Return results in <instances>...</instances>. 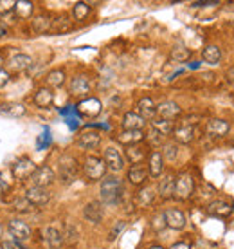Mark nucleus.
<instances>
[{
  "label": "nucleus",
  "mask_w": 234,
  "mask_h": 249,
  "mask_svg": "<svg viewBox=\"0 0 234 249\" xmlns=\"http://www.w3.org/2000/svg\"><path fill=\"white\" fill-rule=\"evenodd\" d=\"M0 249H18L13 242H2L0 244Z\"/></svg>",
  "instance_id": "47"
},
{
  "label": "nucleus",
  "mask_w": 234,
  "mask_h": 249,
  "mask_svg": "<svg viewBox=\"0 0 234 249\" xmlns=\"http://www.w3.org/2000/svg\"><path fill=\"white\" fill-rule=\"evenodd\" d=\"M148 141L151 144H160V143H162V136H160L157 130H153V128H151V132L148 134Z\"/></svg>",
  "instance_id": "44"
},
{
  "label": "nucleus",
  "mask_w": 234,
  "mask_h": 249,
  "mask_svg": "<svg viewBox=\"0 0 234 249\" xmlns=\"http://www.w3.org/2000/svg\"><path fill=\"white\" fill-rule=\"evenodd\" d=\"M72 15H74L76 20H85L88 15H90V6L86 2H78L72 9Z\"/></svg>",
  "instance_id": "39"
},
{
  "label": "nucleus",
  "mask_w": 234,
  "mask_h": 249,
  "mask_svg": "<svg viewBox=\"0 0 234 249\" xmlns=\"http://www.w3.org/2000/svg\"><path fill=\"white\" fill-rule=\"evenodd\" d=\"M151 128L153 130H157L160 134V136H169V134H173L175 132V126H173V121H166V119H153L151 121Z\"/></svg>",
  "instance_id": "32"
},
{
  "label": "nucleus",
  "mask_w": 234,
  "mask_h": 249,
  "mask_svg": "<svg viewBox=\"0 0 234 249\" xmlns=\"http://www.w3.org/2000/svg\"><path fill=\"white\" fill-rule=\"evenodd\" d=\"M195 192V181H193L191 174H180L179 177H175V193L173 197L177 200H187Z\"/></svg>",
  "instance_id": "3"
},
{
  "label": "nucleus",
  "mask_w": 234,
  "mask_h": 249,
  "mask_svg": "<svg viewBox=\"0 0 234 249\" xmlns=\"http://www.w3.org/2000/svg\"><path fill=\"white\" fill-rule=\"evenodd\" d=\"M45 81H47V85L52 89L62 87L63 83H65V72H63L62 69H54V71H50L49 74H47Z\"/></svg>",
  "instance_id": "33"
},
{
  "label": "nucleus",
  "mask_w": 234,
  "mask_h": 249,
  "mask_svg": "<svg viewBox=\"0 0 234 249\" xmlns=\"http://www.w3.org/2000/svg\"><path fill=\"white\" fill-rule=\"evenodd\" d=\"M191 58V49H187L185 45H175L171 49V60L173 62L184 63Z\"/></svg>",
  "instance_id": "35"
},
{
  "label": "nucleus",
  "mask_w": 234,
  "mask_h": 249,
  "mask_svg": "<svg viewBox=\"0 0 234 249\" xmlns=\"http://www.w3.org/2000/svg\"><path fill=\"white\" fill-rule=\"evenodd\" d=\"M63 242L68 244V246H72V244L78 242V237H80V233H78V228L74 224H67L65 226V230H63Z\"/></svg>",
  "instance_id": "37"
},
{
  "label": "nucleus",
  "mask_w": 234,
  "mask_h": 249,
  "mask_svg": "<svg viewBox=\"0 0 234 249\" xmlns=\"http://www.w3.org/2000/svg\"><path fill=\"white\" fill-rule=\"evenodd\" d=\"M6 35H7V29H6V27H4V25H0V38H2V36H6Z\"/></svg>",
  "instance_id": "49"
},
{
  "label": "nucleus",
  "mask_w": 234,
  "mask_h": 249,
  "mask_svg": "<svg viewBox=\"0 0 234 249\" xmlns=\"http://www.w3.org/2000/svg\"><path fill=\"white\" fill-rule=\"evenodd\" d=\"M124 226H126V222H124V220H117L116 226L112 228L110 235H108V240H116V238L119 237V233L124 230Z\"/></svg>",
  "instance_id": "43"
},
{
  "label": "nucleus",
  "mask_w": 234,
  "mask_h": 249,
  "mask_svg": "<svg viewBox=\"0 0 234 249\" xmlns=\"http://www.w3.org/2000/svg\"><path fill=\"white\" fill-rule=\"evenodd\" d=\"M169 249H191V246L187 242H177V244H173Z\"/></svg>",
  "instance_id": "46"
},
{
  "label": "nucleus",
  "mask_w": 234,
  "mask_h": 249,
  "mask_svg": "<svg viewBox=\"0 0 234 249\" xmlns=\"http://www.w3.org/2000/svg\"><path fill=\"white\" fill-rule=\"evenodd\" d=\"M144 157H146V150L142 148V146H139V144L126 148V159H128V162L132 166L134 164H141Z\"/></svg>",
  "instance_id": "31"
},
{
  "label": "nucleus",
  "mask_w": 234,
  "mask_h": 249,
  "mask_svg": "<svg viewBox=\"0 0 234 249\" xmlns=\"http://www.w3.org/2000/svg\"><path fill=\"white\" fill-rule=\"evenodd\" d=\"M15 210H17L18 213H31L33 210H34V206L24 197V199H18L17 202H15Z\"/></svg>",
  "instance_id": "41"
},
{
  "label": "nucleus",
  "mask_w": 234,
  "mask_h": 249,
  "mask_svg": "<svg viewBox=\"0 0 234 249\" xmlns=\"http://www.w3.org/2000/svg\"><path fill=\"white\" fill-rule=\"evenodd\" d=\"M54 179H56V174L50 166H40V168H36V172L31 175L33 186H40V188L50 186V184L54 182Z\"/></svg>",
  "instance_id": "7"
},
{
  "label": "nucleus",
  "mask_w": 234,
  "mask_h": 249,
  "mask_svg": "<svg viewBox=\"0 0 234 249\" xmlns=\"http://www.w3.org/2000/svg\"><path fill=\"white\" fill-rule=\"evenodd\" d=\"M148 249H164L162 246H159V244H155V246H150Z\"/></svg>",
  "instance_id": "50"
},
{
  "label": "nucleus",
  "mask_w": 234,
  "mask_h": 249,
  "mask_svg": "<svg viewBox=\"0 0 234 249\" xmlns=\"http://www.w3.org/2000/svg\"><path fill=\"white\" fill-rule=\"evenodd\" d=\"M123 130H142L144 124H146V119H142L137 112H126L123 116Z\"/></svg>",
  "instance_id": "20"
},
{
  "label": "nucleus",
  "mask_w": 234,
  "mask_h": 249,
  "mask_svg": "<svg viewBox=\"0 0 234 249\" xmlns=\"http://www.w3.org/2000/svg\"><path fill=\"white\" fill-rule=\"evenodd\" d=\"M123 193H124V184L116 175H108V177H105L101 181V186H99L101 204L117 206L121 202V199H123Z\"/></svg>",
  "instance_id": "1"
},
{
  "label": "nucleus",
  "mask_w": 234,
  "mask_h": 249,
  "mask_svg": "<svg viewBox=\"0 0 234 249\" xmlns=\"http://www.w3.org/2000/svg\"><path fill=\"white\" fill-rule=\"evenodd\" d=\"M70 20L67 18V17H60V18H56V20H52V27H50V31L52 33H67V31H70Z\"/></svg>",
  "instance_id": "38"
},
{
  "label": "nucleus",
  "mask_w": 234,
  "mask_h": 249,
  "mask_svg": "<svg viewBox=\"0 0 234 249\" xmlns=\"http://www.w3.org/2000/svg\"><path fill=\"white\" fill-rule=\"evenodd\" d=\"M2 233H4V228H2V224H0V238H2Z\"/></svg>",
  "instance_id": "53"
},
{
  "label": "nucleus",
  "mask_w": 234,
  "mask_h": 249,
  "mask_svg": "<svg viewBox=\"0 0 234 249\" xmlns=\"http://www.w3.org/2000/svg\"><path fill=\"white\" fill-rule=\"evenodd\" d=\"M148 168H144L142 164H134L128 170V181L134 186H142L146 182V179H148Z\"/></svg>",
  "instance_id": "21"
},
{
  "label": "nucleus",
  "mask_w": 234,
  "mask_h": 249,
  "mask_svg": "<svg viewBox=\"0 0 234 249\" xmlns=\"http://www.w3.org/2000/svg\"><path fill=\"white\" fill-rule=\"evenodd\" d=\"M234 208L229 202L225 200H213L209 206H207V213H209L211 217H216V218H229L233 215Z\"/></svg>",
  "instance_id": "18"
},
{
  "label": "nucleus",
  "mask_w": 234,
  "mask_h": 249,
  "mask_svg": "<svg viewBox=\"0 0 234 249\" xmlns=\"http://www.w3.org/2000/svg\"><path fill=\"white\" fill-rule=\"evenodd\" d=\"M58 174H60V181L65 182V184L74 182L78 174H80L78 161L72 156H63L60 159V170H58Z\"/></svg>",
  "instance_id": "4"
},
{
  "label": "nucleus",
  "mask_w": 234,
  "mask_h": 249,
  "mask_svg": "<svg viewBox=\"0 0 234 249\" xmlns=\"http://www.w3.org/2000/svg\"><path fill=\"white\" fill-rule=\"evenodd\" d=\"M13 71H18V72H25L33 67V58L27 56V54H15L9 62Z\"/></svg>",
  "instance_id": "29"
},
{
  "label": "nucleus",
  "mask_w": 234,
  "mask_h": 249,
  "mask_svg": "<svg viewBox=\"0 0 234 249\" xmlns=\"http://www.w3.org/2000/svg\"><path fill=\"white\" fill-rule=\"evenodd\" d=\"M202 58L205 63L216 65V63H220V60H222V51H220L218 45H205L202 51Z\"/></svg>",
  "instance_id": "30"
},
{
  "label": "nucleus",
  "mask_w": 234,
  "mask_h": 249,
  "mask_svg": "<svg viewBox=\"0 0 234 249\" xmlns=\"http://www.w3.org/2000/svg\"><path fill=\"white\" fill-rule=\"evenodd\" d=\"M173 137H175V141L179 144H189L195 141V137H197V126L191 123H185L179 128H175L173 132Z\"/></svg>",
  "instance_id": "14"
},
{
  "label": "nucleus",
  "mask_w": 234,
  "mask_h": 249,
  "mask_svg": "<svg viewBox=\"0 0 234 249\" xmlns=\"http://www.w3.org/2000/svg\"><path fill=\"white\" fill-rule=\"evenodd\" d=\"M17 2L15 0H0V15H7V13L15 11Z\"/></svg>",
  "instance_id": "42"
},
{
  "label": "nucleus",
  "mask_w": 234,
  "mask_h": 249,
  "mask_svg": "<svg viewBox=\"0 0 234 249\" xmlns=\"http://www.w3.org/2000/svg\"><path fill=\"white\" fill-rule=\"evenodd\" d=\"M7 231L11 233V237H15L17 240H20V242H24V240H29V238H31V228L25 224V222H22L20 218H13V220H9Z\"/></svg>",
  "instance_id": "11"
},
{
  "label": "nucleus",
  "mask_w": 234,
  "mask_h": 249,
  "mask_svg": "<svg viewBox=\"0 0 234 249\" xmlns=\"http://www.w3.org/2000/svg\"><path fill=\"white\" fill-rule=\"evenodd\" d=\"M11 172L17 179L25 181V179H31V175L36 172V166H34V162H33L31 159L22 157V159H18V161L11 166Z\"/></svg>",
  "instance_id": "5"
},
{
  "label": "nucleus",
  "mask_w": 234,
  "mask_h": 249,
  "mask_svg": "<svg viewBox=\"0 0 234 249\" xmlns=\"http://www.w3.org/2000/svg\"><path fill=\"white\" fill-rule=\"evenodd\" d=\"M34 103H36V107H40V108H49V107L54 103V92H52L49 87L38 89L36 94H34Z\"/></svg>",
  "instance_id": "24"
},
{
  "label": "nucleus",
  "mask_w": 234,
  "mask_h": 249,
  "mask_svg": "<svg viewBox=\"0 0 234 249\" xmlns=\"http://www.w3.org/2000/svg\"><path fill=\"white\" fill-rule=\"evenodd\" d=\"M216 2H195L193 7H205V6H215Z\"/></svg>",
  "instance_id": "48"
},
{
  "label": "nucleus",
  "mask_w": 234,
  "mask_h": 249,
  "mask_svg": "<svg viewBox=\"0 0 234 249\" xmlns=\"http://www.w3.org/2000/svg\"><path fill=\"white\" fill-rule=\"evenodd\" d=\"M144 139H146V136H144L142 130H123L117 136V141L121 144H124L126 148L128 146H135V144H139Z\"/></svg>",
  "instance_id": "19"
},
{
  "label": "nucleus",
  "mask_w": 234,
  "mask_h": 249,
  "mask_svg": "<svg viewBox=\"0 0 234 249\" xmlns=\"http://www.w3.org/2000/svg\"><path fill=\"white\" fill-rule=\"evenodd\" d=\"M31 27L33 31L38 33V35H43V33H49L50 27H52V20L47 13H40L36 17H33L31 20Z\"/></svg>",
  "instance_id": "22"
},
{
  "label": "nucleus",
  "mask_w": 234,
  "mask_h": 249,
  "mask_svg": "<svg viewBox=\"0 0 234 249\" xmlns=\"http://www.w3.org/2000/svg\"><path fill=\"white\" fill-rule=\"evenodd\" d=\"M7 81H9V74H7L6 71H2V69H0V87H4Z\"/></svg>",
  "instance_id": "45"
},
{
  "label": "nucleus",
  "mask_w": 234,
  "mask_h": 249,
  "mask_svg": "<svg viewBox=\"0 0 234 249\" xmlns=\"http://www.w3.org/2000/svg\"><path fill=\"white\" fill-rule=\"evenodd\" d=\"M83 174L88 181H99L105 179L106 174V164L105 161L98 156H88L83 162Z\"/></svg>",
  "instance_id": "2"
},
{
  "label": "nucleus",
  "mask_w": 234,
  "mask_h": 249,
  "mask_svg": "<svg viewBox=\"0 0 234 249\" xmlns=\"http://www.w3.org/2000/svg\"><path fill=\"white\" fill-rule=\"evenodd\" d=\"M162 157L167 159V161H177V157H179V148H177V144H164V152H162Z\"/></svg>",
  "instance_id": "40"
},
{
  "label": "nucleus",
  "mask_w": 234,
  "mask_h": 249,
  "mask_svg": "<svg viewBox=\"0 0 234 249\" xmlns=\"http://www.w3.org/2000/svg\"><path fill=\"white\" fill-rule=\"evenodd\" d=\"M182 114V108L179 107V103H175V101H162L157 105V116L159 119H166V121H173V119H177Z\"/></svg>",
  "instance_id": "10"
},
{
  "label": "nucleus",
  "mask_w": 234,
  "mask_h": 249,
  "mask_svg": "<svg viewBox=\"0 0 234 249\" xmlns=\"http://www.w3.org/2000/svg\"><path fill=\"white\" fill-rule=\"evenodd\" d=\"M33 11H34V6H33V2H29V0H20V2H17V6H15V13H17L18 18H31Z\"/></svg>",
  "instance_id": "34"
},
{
  "label": "nucleus",
  "mask_w": 234,
  "mask_h": 249,
  "mask_svg": "<svg viewBox=\"0 0 234 249\" xmlns=\"http://www.w3.org/2000/svg\"><path fill=\"white\" fill-rule=\"evenodd\" d=\"M155 200V190L151 186L142 188L141 192L137 193V204L141 206H150Z\"/></svg>",
  "instance_id": "36"
},
{
  "label": "nucleus",
  "mask_w": 234,
  "mask_h": 249,
  "mask_svg": "<svg viewBox=\"0 0 234 249\" xmlns=\"http://www.w3.org/2000/svg\"><path fill=\"white\" fill-rule=\"evenodd\" d=\"M103 161H105L106 168H110L112 172H121L124 168V157L121 156V152L116 146H108L103 152Z\"/></svg>",
  "instance_id": "6"
},
{
  "label": "nucleus",
  "mask_w": 234,
  "mask_h": 249,
  "mask_svg": "<svg viewBox=\"0 0 234 249\" xmlns=\"http://www.w3.org/2000/svg\"><path fill=\"white\" fill-rule=\"evenodd\" d=\"M4 63H6V62H4V56H0V69H2V65H4Z\"/></svg>",
  "instance_id": "52"
},
{
  "label": "nucleus",
  "mask_w": 234,
  "mask_h": 249,
  "mask_svg": "<svg viewBox=\"0 0 234 249\" xmlns=\"http://www.w3.org/2000/svg\"><path fill=\"white\" fill-rule=\"evenodd\" d=\"M90 92V81L85 76H76L70 81V94L74 96H86Z\"/></svg>",
  "instance_id": "26"
},
{
  "label": "nucleus",
  "mask_w": 234,
  "mask_h": 249,
  "mask_svg": "<svg viewBox=\"0 0 234 249\" xmlns=\"http://www.w3.org/2000/svg\"><path fill=\"white\" fill-rule=\"evenodd\" d=\"M0 114L6 118H22L25 116V107L22 103H2Z\"/></svg>",
  "instance_id": "28"
},
{
  "label": "nucleus",
  "mask_w": 234,
  "mask_h": 249,
  "mask_svg": "<svg viewBox=\"0 0 234 249\" xmlns=\"http://www.w3.org/2000/svg\"><path fill=\"white\" fill-rule=\"evenodd\" d=\"M101 110H103V105L98 98H86V100L78 103V112L81 116H86V118H96L101 114Z\"/></svg>",
  "instance_id": "13"
},
{
  "label": "nucleus",
  "mask_w": 234,
  "mask_h": 249,
  "mask_svg": "<svg viewBox=\"0 0 234 249\" xmlns=\"http://www.w3.org/2000/svg\"><path fill=\"white\" fill-rule=\"evenodd\" d=\"M42 235H43V240L45 244L49 246L50 249H60L63 244V235L62 231L58 230L56 226H45L42 230Z\"/></svg>",
  "instance_id": "17"
},
{
  "label": "nucleus",
  "mask_w": 234,
  "mask_h": 249,
  "mask_svg": "<svg viewBox=\"0 0 234 249\" xmlns=\"http://www.w3.org/2000/svg\"><path fill=\"white\" fill-rule=\"evenodd\" d=\"M25 199L29 200L34 208H36V206H45L50 200V193L47 188L29 186L25 190Z\"/></svg>",
  "instance_id": "8"
},
{
  "label": "nucleus",
  "mask_w": 234,
  "mask_h": 249,
  "mask_svg": "<svg viewBox=\"0 0 234 249\" xmlns=\"http://www.w3.org/2000/svg\"><path fill=\"white\" fill-rule=\"evenodd\" d=\"M164 215V222H166L167 228H171V230H184L185 224H187V218H185L184 212H180L177 208H169L166 212L162 213Z\"/></svg>",
  "instance_id": "9"
},
{
  "label": "nucleus",
  "mask_w": 234,
  "mask_h": 249,
  "mask_svg": "<svg viewBox=\"0 0 234 249\" xmlns=\"http://www.w3.org/2000/svg\"><path fill=\"white\" fill-rule=\"evenodd\" d=\"M99 143H101V134H99V132H96V130L83 132V134H80V136H78V139H76V144H78L80 148H83V150L98 148Z\"/></svg>",
  "instance_id": "15"
},
{
  "label": "nucleus",
  "mask_w": 234,
  "mask_h": 249,
  "mask_svg": "<svg viewBox=\"0 0 234 249\" xmlns=\"http://www.w3.org/2000/svg\"><path fill=\"white\" fill-rule=\"evenodd\" d=\"M83 217L88 220V222H92V224H99L103 217H105V210H103V204L98 202V200H92V202H88V204L83 208Z\"/></svg>",
  "instance_id": "16"
},
{
  "label": "nucleus",
  "mask_w": 234,
  "mask_h": 249,
  "mask_svg": "<svg viewBox=\"0 0 234 249\" xmlns=\"http://www.w3.org/2000/svg\"><path fill=\"white\" fill-rule=\"evenodd\" d=\"M229 144H231V146H234V134L231 137H229Z\"/></svg>",
  "instance_id": "51"
},
{
  "label": "nucleus",
  "mask_w": 234,
  "mask_h": 249,
  "mask_svg": "<svg viewBox=\"0 0 234 249\" xmlns=\"http://www.w3.org/2000/svg\"><path fill=\"white\" fill-rule=\"evenodd\" d=\"M137 108H139V116L142 119H153L155 114H157V105L153 103L151 98H142V100H139Z\"/></svg>",
  "instance_id": "27"
},
{
  "label": "nucleus",
  "mask_w": 234,
  "mask_h": 249,
  "mask_svg": "<svg viewBox=\"0 0 234 249\" xmlns=\"http://www.w3.org/2000/svg\"><path fill=\"white\" fill-rule=\"evenodd\" d=\"M164 170V157L160 152H151L148 157V174L151 177H160Z\"/></svg>",
  "instance_id": "23"
},
{
  "label": "nucleus",
  "mask_w": 234,
  "mask_h": 249,
  "mask_svg": "<svg viewBox=\"0 0 234 249\" xmlns=\"http://www.w3.org/2000/svg\"><path fill=\"white\" fill-rule=\"evenodd\" d=\"M231 130V124L229 121L225 119H220V118H215V119H209L207 124H205V132L209 134L211 137H216V139H220V137H225Z\"/></svg>",
  "instance_id": "12"
},
{
  "label": "nucleus",
  "mask_w": 234,
  "mask_h": 249,
  "mask_svg": "<svg viewBox=\"0 0 234 249\" xmlns=\"http://www.w3.org/2000/svg\"><path fill=\"white\" fill-rule=\"evenodd\" d=\"M175 193V177L171 174H166L159 182V195L164 200L171 199Z\"/></svg>",
  "instance_id": "25"
}]
</instances>
